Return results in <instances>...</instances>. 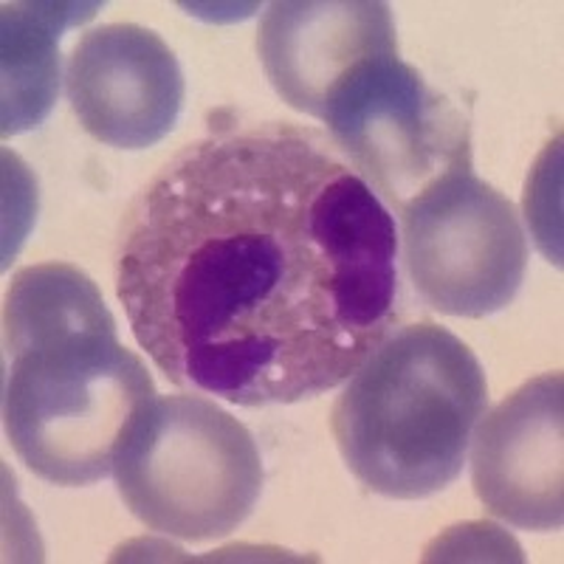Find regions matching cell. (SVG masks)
<instances>
[{
    "label": "cell",
    "mask_w": 564,
    "mask_h": 564,
    "mask_svg": "<svg viewBox=\"0 0 564 564\" xmlns=\"http://www.w3.org/2000/svg\"><path fill=\"white\" fill-rule=\"evenodd\" d=\"M398 229L334 139L289 122L186 144L124 218L116 294L175 387L238 406L347 381L398 316Z\"/></svg>",
    "instance_id": "cell-1"
},
{
    "label": "cell",
    "mask_w": 564,
    "mask_h": 564,
    "mask_svg": "<svg viewBox=\"0 0 564 564\" xmlns=\"http://www.w3.org/2000/svg\"><path fill=\"white\" fill-rule=\"evenodd\" d=\"M155 401L144 361L85 271H18L3 305V426L29 471L52 486H94L113 471L135 417Z\"/></svg>",
    "instance_id": "cell-2"
},
{
    "label": "cell",
    "mask_w": 564,
    "mask_h": 564,
    "mask_svg": "<svg viewBox=\"0 0 564 564\" xmlns=\"http://www.w3.org/2000/svg\"><path fill=\"white\" fill-rule=\"evenodd\" d=\"M488 406L468 345L435 322L390 330L336 398L330 430L352 477L390 500H423L460 477Z\"/></svg>",
    "instance_id": "cell-3"
},
{
    "label": "cell",
    "mask_w": 564,
    "mask_h": 564,
    "mask_svg": "<svg viewBox=\"0 0 564 564\" xmlns=\"http://www.w3.org/2000/svg\"><path fill=\"white\" fill-rule=\"evenodd\" d=\"M119 497L141 525L184 542L238 531L263 491V460L243 423L198 395L155 398L116 452Z\"/></svg>",
    "instance_id": "cell-4"
},
{
    "label": "cell",
    "mask_w": 564,
    "mask_h": 564,
    "mask_svg": "<svg viewBox=\"0 0 564 564\" xmlns=\"http://www.w3.org/2000/svg\"><path fill=\"white\" fill-rule=\"evenodd\" d=\"M322 122L372 193L404 212L435 181L471 170L466 116L398 54H381L327 97Z\"/></svg>",
    "instance_id": "cell-5"
},
{
    "label": "cell",
    "mask_w": 564,
    "mask_h": 564,
    "mask_svg": "<svg viewBox=\"0 0 564 564\" xmlns=\"http://www.w3.org/2000/svg\"><path fill=\"white\" fill-rule=\"evenodd\" d=\"M398 215L406 271L430 308L482 319L511 305L525 280V231L475 167L435 181Z\"/></svg>",
    "instance_id": "cell-6"
},
{
    "label": "cell",
    "mask_w": 564,
    "mask_h": 564,
    "mask_svg": "<svg viewBox=\"0 0 564 564\" xmlns=\"http://www.w3.org/2000/svg\"><path fill=\"white\" fill-rule=\"evenodd\" d=\"M65 79L79 124L108 148H153L173 133L184 108V74L173 48L135 23L85 34Z\"/></svg>",
    "instance_id": "cell-7"
},
{
    "label": "cell",
    "mask_w": 564,
    "mask_h": 564,
    "mask_svg": "<svg viewBox=\"0 0 564 564\" xmlns=\"http://www.w3.org/2000/svg\"><path fill=\"white\" fill-rule=\"evenodd\" d=\"M562 376L545 372L508 395L480 423L471 482L488 513L525 531H558L564 520Z\"/></svg>",
    "instance_id": "cell-8"
},
{
    "label": "cell",
    "mask_w": 564,
    "mask_h": 564,
    "mask_svg": "<svg viewBox=\"0 0 564 564\" xmlns=\"http://www.w3.org/2000/svg\"><path fill=\"white\" fill-rule=\"evenodd\" d=\"M257 52L276 94L300 113L322 119L327 97L350 70L398 54V40L387 3L280 0L263 14Z\"/></svg>",
    "instance_id": "cell-9"
},
{
    "label": "cell",
    "mask_w": 564,
    "mask_h": 564,
    "mask_svg": "<svg viewBox=\"0 0 564 564\" xmlns=\"http://www.w3.org/2000/svg\"><path fill=\"white\" fill-rule=\"evenodd\" d=\"M97 9L99 3L3 7V135L37 128L52 113L59 90V37Z\"/></svg>",
    "instance_id": "cell-10"
}]
</instances>
